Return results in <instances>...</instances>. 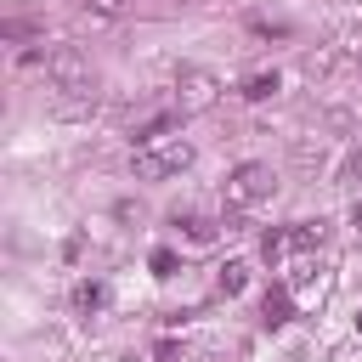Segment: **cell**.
<instances>
[{
  "label": "cell",
  "mask_w": 362,
  "mask_h": 362,
  "mask_svg": "<svg viewBox=\"0 0 362 362\" xmlns=\"http://www.w3.org/2000/svg\"><path fill=\"white\" fill-rule=\"evenodd\" d=\"M85 11L90 17H119V11H130V0H85Z\"/></svg>",
  "instance_id": "10"
},
{
  "label": "cell",
  "mask_w": 362,
  "mask_h": 362,
  "mask_svg": "<svg viewBox=\"0 0 362 362\" xmlns=\"http://www.w3.org/2000/svg\"><path fill=\"white\" fill-rule=\"evenodd\" d=\"M215 288H221V294H243V288H249V266H243V260H226V266L215 272Z\"/></svg>",
  "instance_id": "8"
},
{
  "label": "cell",
  "mask_w": 362,
  "mask_h": 362,
  "mask_svg": "<svg viewBox=\"0 0 362 362\" xmlns=\"http://www.w3.org/2000/svg\"><path fill=\"white\" fill-rule=\"evenodd\" d=\"M45 79H51V90L62 96L68 113L96 102V68H90V57H85L79 45H51V51H45Z\"/></svg>",
  "instance_id": "1"
},
{
  "label": "cell",
  "mask_w": 362,
  "mask_h": 362,
  "mask_svg": "<svg viewBox=\"0 0 362 362\" xmlns=\"http://www.w3.org/2000/svg\"><path fill=\"white\" fill-rule=\"evenodd\" d=\"M356 339H362V311H356Z\"/></svg>",
  "instance_id": "13"
},
{
  "label": "cell",
  "mask_w": 362,
  "mask_h": 362,
  "mask_svg": "<svg viewBox=\"0 0 362 362\" xmlns=\"http://www.w3.org/2000/svg\"><path fill=\"white\" fill-rule=\"evenodd\" d=\"M288 317H294V288H288V283H272L266 300H260V322H266V328H283Z\"/></svg>",
  "instance_id": "5"
},
{
  "label": "cell",
  "mask_w": 362,
  "mask_h": 362,
  "mask_svg": "<svg viewBox=\"0 0 362 362\" xmlns=\"http://www.w3.org/2000/svg\"><path fill=\"white\" fill-rule=\"evenodd\" d=\"M238 96H243V102H266V96H277V74H272V68L249 74V79L238 85Z\"/></svg>",
  "instance_id": "7"
},
{
  "label": "cell",
  "mask_w": 362,
  "mask_h": 362,
  "mask_svg": "<svg viewBox=\"0 0 362 362\" xmlns=\"http://www.w3.org/2000/svg\"><path fill=\"white\" fill-rule=\"evenodd\" d=\"M215 102H221V79H215L209 68L187 62V68L175 74V113H209Z\"/></svg>",
  "instance_id": "4"
},
{
  "label": "cell",
  "mask_w": 362,
  "mask_h": 362,
  "mask_svg": "<svg viewBox=\"0 0 362 362\" xmlns=\"http://www.w3.org/2000/svg\"><path fill=\"white\" fill-rule=\"evenodd\" d=\"M153 272L170 277V272H175V255H170V249H153Z\"/></svg>",
  "instance_id": "11"
},
{
  "label": "cell",
  "mask_w": 362,
  "mask_h": 362,
  "mask_svg": "<svg viewBox=\"0 0 362 362\" xmlns=\"http://www.w3.org/2000/svg\"><path fill=\"white\" fill-rule=\"evenodd\" d=\"M272 192H277V175H272V164H260V158H243V164H232V170H226V181H221V204H226L232 215H243V209H260Z\"/></svg>",
  "instance_id": "2"
},
{
  "label": "cell",
  "mask_w": 362,
  "mask_h": 362,
  "mask_svg": "<svg viewBox=\"0 0 362 362\" xmlns=\"http://www.w3.org/2000/svg\"><path fill=\"white\" fill-rule=\"evenodd\" d=\"M351 221H356V226H362V204H356V209H351Z\"/></svg>",
  "instance_id": "12"
},
{
  "label": "cell",
  "mask_w": 362,
  "mask_h": 362,
  "mask_svg": "<svg viewBox=\"0 0 362 362\" xmlns=\"http://www.w3.org/2000/svg\"><path fill=\"white\" fill-rule=\"evenodd\" d=\"M130 170H136V181H170V175L192 170V141H187V136L141 141V147L130 153Z\"/></svg>",
  "instance_id": "3"
},
{
  "label": "cell",
  "mask_w": 362,
  "mask_h": 362,
  "mask_svg": "<svg viewBox=\"0 0 362 362\" xmlns=\"http://www.w3.org/2000/svg\"><path fill=\"white\" fill-rule=\"evenodd\" d=\"M102 300H107V288H102V283H96V277H90V283H79V288H74V305H79V311H102Z\"/></svg>",
  "instance_id": "9"
},
{
  "label": "cell",
  "mask_w": 362,
  "mask_h": 362,
  "mask_svg": "<svg viewBox=\"0 0 362 362\" xmlns=\"http://www.w3.org/2000/svg\"><path fill=\"white\" fill-rule=\"evenodd\" d=\"M175 226H181V238H187V243H215V221H209V215H198V209H187V215L175 209Z\"/></svg>",
  "instance_id": "6"
}]
</instances>
